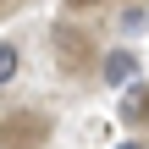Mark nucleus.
<instances>
[{"mask_svg":"<svg viewBox=\"0 0 149 149\" xmlns=\"http://www.w3.org/2000/svg\"><path fill=\"white\" fill-rule=\"evenodd\" d=\"M94 6H105V0H72V11H94Z\"/></svg>","mask_w":149,"mask_h":149,"instance_id":"nucleus-4","label":"nucleus"},{"mask_svg":"<svg viewBox=\"0 0 149 149\" xmlns=\"http://www.w3.org/2000/svg\"><path fill=\"white\" fill-rule=\"evenodd\" d=\"M138 72V55L133 50H116V55H105V83H127Z\"/></svg>","mask_w":149,"mask_h":149,"instance_id":"nucleus-1","label":"nucleus"},{"mask_svg":"<svg viewBox=\"0 0 149 149\" xmlns=\"http://www.w3.org/2000/svg\"><path fill=\"white\" fill-rule=\"evenodd\" d=\"M17 66H22V50H17V44H0V88L17 77Z\"/></svg>","mask_w":149,"mask_h":149,"instance_id":"nucleus-2","label":"nucleus"},{"mask_svg":"<svg viewBox=\"0 0 149 149\" xmlns=\"http://www.w3.org/2000/svg\"><path fill=\"white\" fill-rule=\"evenodd\" d=\"M116 149H149V144H138V138H127V144H116Z\"/></svg>","mask_w":149,"mask_h":149,"instance_id":"nucleus-5","label":"nucleus"},{"mask_svg":"<svg viewBox=\"0 0 149 149\" xmlns=\"http://www.w3.org/2000/svg\"><path fill=\"white\" fill-rule=\"evenodd\" d=\"M144 94H149V88H133V94L122 100V116H127V122H138V116L149 111V100H144Z\"/></svg>","mask_w":149,"mask_h":149,"instance_id":"nucleus-3","label":"nucleus"}]
</instances>
